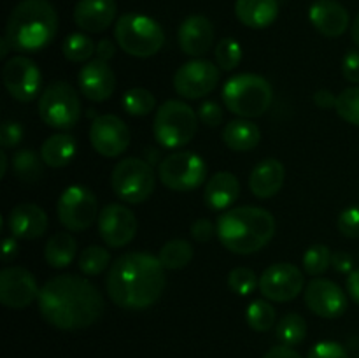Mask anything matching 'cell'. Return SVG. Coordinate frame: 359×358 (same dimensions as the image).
I'll return each mask as SVG.
<instances>
[{"label": "cell", "instance_id": "1", "mask_svg": "<svg viewBox=\"0 0 359 358\" xmlns=\"http://www.w3.org/2000/svg\"><path fill=\"white\" fill-rule=\"evenodd\" d=\"M39 311L60 330L88 329L100 319L105 302L93 283L74 274L49 279L37 298Z\"/></svg>", "mask_w": 359, "mask_h": 358}, {"label": "cell", "instance_id": "2", "mask_svg": "<svg viewBox=\"0 0 359 358\" xmlns=\"http://www.w3.org/2000/svg\"><path fill=\"white\" fill-rule=\"evenodd\" d=\"M167 284L165 267L158 256L132 251L114 260L107 274V293L118 307L140 311L161 297Z\"/></svg>", "mask_w": 359, "mask_h": 358}, {"label": "cell", "instance_id": "3", "mask_svg": "<svg viewBox=\"0 0 359 358\" xmlns=\"http://www.w3.org/2000/svg\"><path fill=\"white\" fill-rule=\"evenodd\" d=\"M276 234V220L262 207H233L217 221V237L228 251L251 255L259 251Z\"/></svg>", "mask_w": 359, "mask_h": 358}, {"label": "cell", "instance_id": "4", "mask_svg": "<svg viewBox=\"0 0 359 358\" xmlns=\"http://www.w3.org/2000/svg\"><path fill=\"white\" fill-rule=\"evenodd\" d=\"M58 32V14L49 0H21L9 14L6 37L13 49L34 53L48 48Z\"/></svg>", "mask_w": 359, "mask_h": 358}, {"label": "cell", "instance_id": "5", "mask_svg": "<svg viewBox=\"0 0 359 358\" xmlns=\"http://www.w3.org/2000/svg\"><path fill=\"white\" fill-rule=\"evenodd\" d=\"M223 102L226 109L241 118H259L270 109L273 90L265 77L258 74H238L223 86Z\"/></svg>", "mask_w": 359, "mask_h": 358}, {"label": "cell", "instance_id": "6", "mask_svg": "<svg viewBox=\"0 0 359 358\" xmlns=\"http://www.w3.org/2000/svg\"><path fill=\"white\" fill-rule=\"evenodd\" d=\"M114 37L119 48L135 58H149L165 44L161 25L146 14H123L116 21Z\"/></svg>", "mask_w": 359, "mask_h": 358}, {"label": "cell", "instance_id": "7", "mask_svg": "<svg viewBox=\"0 0 359 358\" xmlns=\"http://www.w3.org/2000/svg\"><path fill=\"white\" fill-rule=\"evenodd\" d=\"M198 123L196 112L182 100H167L156 109L153 132L156 142L165 150H179L191 142Z\"/></svg>", "mask_w": 359, "mask_h": 358}, {"label": "cell", "instance_id": "8", "mask_svg": "<svg viewBox=\"0 0 359 358\" xmlns=\"http://www.w3.org/2000/svg\"><path fill=\"white\" fill-rule=\"evenodd\" d=\"M81 98L76 88L65 81L51 83L39 98L42 121L56 130H70L81 119Z\"/></svg>", "mask_w": 359, "mask_h": 358}, {"label": "cell", "instance_id": "9", "mask_svg": "<svg viewBox=\"0 0 359 358\" xmlns=\"http://www.w3.org/2000/svg\"><path fill=\"white\" fill-rule=\"evenodd\" d=\"M111 186L123 202L140 204L153 195L154 171L140 158H125L112 168Z\"/></svg>", "mask_w": 359, "mask_h": 358}, {"label": "cell", "instance_id": "10", "mask_svg": "<svg viewBox=\"0 0 359 358\" xmlns=\"http://www.w3.org/2000/svg\"><path fill=\"white\" fill-rule=\"evenodd\" d=\"M158 178L174 192H191L207 178V165L193 151H174L161 160Z\"/></svg>", "mask_w": 359, "mask_h": 358}, {"label": "cell", "instance_id": "11", "mask_svg": "<svg viewBox=\"0 0 359 358\" xmlns=\"http://www.w3.org/2000/svg\"><path fill=\"white\" fill-rule=\"evenodd\" d=\"M56 211H58L60 223L70 232L86 230L100 214L97 197L90 188L81 185L65 188V192L60 195Z\"/></svg>", "mask_w": 359, "mask_h": 358}, {"label": "cell", "instance_id": "12", "mask_svg": "<svg viewBox=\"0 0 359 358\" xmlns=\"http://www.w3.org/2000/svg\"><path fill=\"white\" fill-rule=\"evenodd\" d=\"M219 77V67L210 60L196 58L179 67L174 76V88L182 98L196 100L216 90Z\"/></svg>", "mask_w": 359, "mask_h": 358}, {"label": "cell", "instance_id": "13", "mask_svg": "<svg viewBox=\"0 0 359 358\" xmlns=\"http://www.w3.org/2000/svg\"><path fill=\"white\" fill-rule=\"evenodd\" d=\"M4 86L18 102H32L42 86V76L37 63L28 56H13L2 70Z\"/></svg>", "mask_w": 359, "mask_h": 358}, {"label": "cell", "instance_id": "14", "mask_svg": "<svg viewBox=\"0 0 359 358\" xmlns=\"http://www.w3.org/2000/svg\"><path fill=\"white\" fill-rule=\"evenodd\" d=\"M305 279L297 265L287 262L273 263L259 277V291L273 302H290L304 291Z\"/></svg>", "mask_w": 359, "mask_h": 358}, {"label": "cell", "instance_id": "15", "mask_svg": "<svg viewBox=\"0 0 359 358\" xmlns=\"http://www.w3.org/2000/svg\"><path fill=\"white\" fill-rule=\"evenodd\" d=\"M137 218L132 209L121 204H109L98 214V232L109 248H123L130 244L137 234Z\"/></svg>", "mask_w": 359, "mask_h": 358}, {"label": "cell", "instance_id": "16", "mask_svg": "<svg viewBox=\"0 0 359 358\" xmlns=\"http://www.w3.org/2000/svg\"><path fill=\"white\" fill-rule=\"evenodd\" d=\"M90 142L98 154L105 158L119 157L130 146V130L116 114H102L95 118L90 128Z\"/></svg>", "mask_w": 359, "mask_h": 358}, {"label": "cell", "instance_id": "17", "mask_svg": "<svg viewBox=\"0 0 359 358\" xmlns=\"http://www.w3.org/2000/svg\"><path fill=\"white\" fill-rule=\"evenodd\" d=\"M41 288L25 267H6L0 272V302L9 309H25L37 300Z\"/></svg>", "mask_w": 359, "mask_h": 358}, {"label": "cell", "instance_id": "18", "mask_svg": "<svg viewBox=\"0 0 359 358\" xmlns=\"http://www.w3.org/2000/svg\"><path fill=\"white\" fill-rule=\"evenodd\" d=\"M305 305L314 314L326 319H335L342 316L347 309V295L342 288L330 279L316 277L309 281L304 291Z\"/></svg>", "mask_w": 359, "mask_h": 358}, {"label": "cell", "instance_id": "19", "mask_svg": "<svg viewBox=\"0 0 359 358\" xmlns=\"http://www.w3.org/2000/svg\"><path fill=\"white\" fill-rule=\"evenodd\" d=\"M81 93L91 102H105L116 90V76L109 62L95 58L79 70Z\"/></svg>", "mask_w": 359, "mask_h": 358}, {"label": "cell", "instance_id": "20", "mask_svg": "<svg viewBox=\"0 0 359 358\" xmlns=\"http://www.w3.org/2000/svg\"><path fill=\"white\" fill-rule=\"evenodd\" d=\"M7 227L16 239L34 241L48 230V214L37 204H18L11 209Z\"/></svg>", "mask_w": 359, "mask_h": 358}, {"label": "cell", "instance_id": "21", "mask_svg": "<svg viewBox=\"0 0 359 358\" xmlns=\"http://www.w3.org/2000/svg\"><path fill=\"white\" fill-rule=\"evenodd\" d=\"M177 41L188 56H203L214 42V27L202 14H191L181 23Z\"/></svg>", "mask_w": 359, "mask_h": 358}, {"label": "cell", "instance_id": "22", "mask_svg": "<svg viewBox=\"0 0 359 358\" xmlns=\"http://www.w3.org/2000/svg\"><path fill=\"white\" fill-rule=\"evenodd\" d=\"M309 20L325 37H340L349 28V13L337 0H316L309 9Z\"/></svg>", "mask_w": 359, "mask_h": 358}, {"label": "cell", "instance_id": "23", "mask_svg": "<svg viewBox=\"0 0 359 358\" xmlns=\"http://www.w3.org/2000/svg\"><path fill=\"white\" fill-rule=\"evenodd\" d=\"M116 11V0H79L74 9V21L81 30L98 34L111 27Z\"/></svg>", "mask_w": 359, "mask_h": 358}, {"label": "cell", "instance_id": "24", "mask_svg": "<svg viewBox=\"0 0 359 358\" xmlns=\"http://www.w3.org/2000/svg\"><path fill=\"white\" fill-rule=\"evenodd\" d=\"M284 178H286L284 165L276 158H266L252 168L249 175V188L258 199H270L280 192Z\"/></svg>", "mask_w": 359, "mask_h": 358}, {"label": "cell", "instance_id": "25", "mask_svg": "<svg viewBox=\"0 0 359 358\" xmlns=\"http://www.w3.org/2000/svg\"><path fill=\"white\" fill-rule=\"evenodd\" d=\"M241 195V183L231 172H216L207 181L203 199L212 211H224L233 206Z\"/></svg>", "mask_w": 359, "mask_h": 358}, {"label": "cell", "instance_id": "26", "mask_svg": "<svg viewBox=\"0 0 359 358\" xmlns=\"http://www.w3.org/2000/svg\"><path fill=\"white\" fill-rule=\"evenodd\" d=\"M235 14L249 28H266L279 16L277 0H237Z\"/></svg>", "mask_w": 359, "mask_h": 358}, {"label": "cell", "instance_id": "27", "mask_svg": "<svg viewBox=\"0 0 359 358\" xmlns=\"http://www.w3.org/2000/svg\"><path fill=\"white\" fill-rule=\"evenodd\" d=\"M262 140V130L249 119H233L223 128V142L233 151H251Z\"/></svg>", "mask_w": 359, "mask_h": 358}, {"label": "cell", "instance_id": "28", "mask_svg": "<svg viewBox=\"0 0 359 358\" xmlns=\"http://www.w3.org/2000/svg\"><path fill=\"white\" fill-rule=\"evenodd\" d=\"M76 139L69 133H55L42 142L41 157L46 165L53 168L65 167L76 157Z\"/></svg>", "mask_w": 359, "mask_h": 358}, {"label": "cell", "instance_id": "29", "mask_svg": "<svg viewBox=\"0 0 359 358\" xmlns=\"http://www.w3.org/2000/svg\"><path fill=\"white\" fill-rule=\"evenodd\" d=\"M77 253V242L67 232H58L51 235L49 241L46 242L44 258L49 267L53 269H65L74 262Z\"/></svg>", "mask_w": 359, "mask_h": 358}, {"label": "cell", "instance_id": "30", "mask_svg": "<svg viewBox=\"0 0 359 358\" xmlns=\"http://www.w3.org/2000/svg\"><path fill=\"white\" fill-rule=\"evenodd\" d=\"M42 157L34 150H20L13 154V171L21 183L34 185L44 175Z\"/></svg>", "mask_w": 359, "mask_h": 358}, {"label": "cell", "instance_id": "31", "mask_svg": "<svg viewBox=\"0 0 359 358\" xmlns=\"http://www.w3.org/2000/svg\"><path fill=\"white\" fill-rule=\"evenodd\" d=\"M161 265L165 269L177 270L188 265L193 260V246L184 239H172L158 253Z\"/></svg>", "mask_w": 359, "mask_h": 358}, {"label": "cell", "instance_id": "32", "mask_svg": "<svg viewBox=\"0 0 359 358\" xmlns=\"http://www.w3.org/2000/svg\"><path fill=\"white\" fill-rule=\"evenodd\" d=\"M62 51L69 62L83 63L88 62L95 55L97 46H95V42L88 35L76 32V34L67 35V39L62 44Z\"/></svg>", "mask_w": 359, "mask_h": 358}, {"label": "cell", "instance_id": "33", "mask_svg": "<svg viewBox=\"0 0 359 358\" xmlns=\"http://www.w3.org/2000/svg\"><path fill=\"white\" fill-rule=\"evenodd\" d=\"M277 337L286 346H297L307 337V321L304 316L290 312L277 325Z\"/></svg>", "mask_w": 359, "mask_h": 358}, {"label": "cell", "instance_id": "34", "mask_svg": "<svg viewBox=\"0 0 359 358\" xmlns=\"http://www.w3.org/2000/svg\"><path fill=\"white\" fill-rule=\"evenodd\" d=\"M245 319H248V325L252 330H256V332H266L276 323V309H273V305L270 302L258 298V300H252L249 304L248 312H245Z\"/></svg>", "mask_w": 359, "mask_h": 358}, {"label": "cell", "instance_id": "35", "mask_svg": "<svg viewBox=\"0 0 359 358\" xmlns=\"http://www.w3.org/2000/svg\"><path fill=\"white\" fill-rule=\"evenodd\" d=\"M156 98L146 88H132L123 95V109L132 116H146L154 111Z\"/></svg>", "mask_w": 359, "mask_h": 358}, {"label": "cell", "instance_id": "36", "mask_svg": "<svg viewBox=\"0 0 359 358\" xmlns=\"http://www.w3.org/2000/svg\"><path fill=\"white\" fill-rule=\"evenodd\" d=\"M111 265V253L100 246H90L79 256V269L86 276H98Z\"/></svg>", "mask_w": 359, "mask_h": 358}, {"label": "cell", "instance_id": "37", "mask_svg": "<svg viewBox=\"0 0 359 358\" xmlns=\"http://www.w3.org/2000/svg\"><path fill=\"white\" fill-rule=\"evenodd\" d=\"M332 255L328 246L316 244L309 248L304 255V269L311 276H321L332 265Z\"/></svg>", "mask_w": 359, "mask_h": 358}, {"label": "cell", "instance_id": "38", "mask_svg": "<svg viewBox=\"0 0 359 358\" xmlns=\"http://www.w3.org/2000/svg\"><path fill=\"white\" fill-rule=\"evenodd\" d=\"M335 109L344 121L359 126V86L346 88L337 97Z\"/></svg>", "mask_w": 359, "mask_h": 358}, {"label": "cell", "instance_id": "39", "mask_svg": "<svg viewBox=\"0 0 359 358\" xmlns=\"http://www.w3.org/2000/svg\"><path fill=\"white\" fill-rule=\"evenodd\" d=\"M242 60V48L235 39L226 37L221 39L219 44L216 46V62L219 65V69L226 70H233L235 67H238Z\"/></svg>", "mask_w": 359, "mask_h": 358}, {"label": "cell", "instance_id": "40", "mask_svg": "<svg viewBox=\"0 0 359 358\" xmlns=\"http://www.w3.org/2000/svg\"><path fill=\"white\" fill-rule=\"evenodd\" d=\"M228 286L233 293L249 295L251 291H255L256 286H259V281L256 279L255 270L249 267H235L228 274Z\"/></svg>", "mask_w": 359, "mask_h": 358}, {"label": "cell", "instance_id": "41", "mask_svg": "<svg viewBox=\"0 0 359 358\" xmlns=\"http://www.w3.org/2000/svg\"><path fill=\"white\" fill-rule=\"evenodd\" d=\"M340 234L349 239L359 237V206H351L340 213L339 221H337Z\"/></svg>", "mask_w": 359, "mask_h": 358}, {"label": "cell", "instance_id": "42", "mask_svg": "<svg viewBox=\"0 0 359 358\" xmlns=\"http://www.w3.org/2000/svg\"><path fill=\"white\" fill-rule=\"evenodd\" d=\"M307 358H349V354L342 344L333 343V340H323L311 347Z\"/></svg>", "mask_w": 359, "mask_h": 358}, {"label": "cell", "instance_id": "43", "mask_svg": "<svg viewBox=\"0 0 359 358\" xmlns=\"http://www.w3.org/2000/svg\"><path fill=\"white\" fill-rule=\"evenodd\" d=\"M198 119L207 126H217L223 123V109L217 102L207 100L198 107Z\"/></svg>", "mask_w": 359, "mask_h": 358}, {"label": "cell", "instance_id": "44", "mask_svg": "<svg viewBox=\"0 0 359 358\" xmlns=\"http://www.w3.org/2000/svg\"><path fill=\"white\" fill-rule=\"evenodd\" d=\"M21 139H23V128H21L20 123H2V128H0V144H2V147L18 146L21 142Z\"/></svg>", "mask_w": 359, "mask_h": 358}, {"label": "cell", "instance_id": "45", "mask_svg": "<svg viewBox=\"0 0 359 358\" xmlns=\"http://www.w3.org/2000/svg\"><path fill=\"white\" fill-rule=\"evenodd\" d=\"M342 72L349 83L359 84V51L351 49L342 60Z\"/></svg>", "mask_w": 359, "mask_h": 358}, {"label": "cell", "instance_id": "46", "mask_svg": "<svg viewBox=\"0 0 359 358\" xmlns=\"http://www.w3.org/2000/svg\"><path fill=\"white\" fill-rule=\"evenodd\" d=\"M191 237L198 242H209L214 237V225L207 218L193 221L191 225Z\"/></svg>", "mask_w": 359, "mask_h": 358}, {"label": "cell", "instance_id": "47", "mask_svg": "<svg viewBox=\"0 0 359 358\" xmlns=\"http://www.w3.org/2000/svg\"><path fill=\"white\" fill-rule=\"evenodd\" d=\"M332 267L342 274H351L354 267L353 256L347 251H337L332 255Z\"/></svg>", "mask_w": 359, "mask_h": 358}, {"label": "cell", "instance_id": "48", "mask_svg": "<svg viewBox=\"0 0 359 358\" xmlns=\"http://www.w3.org/2000/svg\"><path fill=\"white\" fill-rule=\"evenodd\" d=\"M314 104L319 109H335L337 105V95L330 90H318L314 93Z\"/></svg>", "mask_w": 359, "mask_h": 358}, {"label": "cell", "instance_id": "49", "mask_svg": "<svg viewBox=\"0 0 359 358\" xmlns=\"http://www.w3.org/2000/svg\"><path fill=\"white\" fill-rule=\"evenodd\" d=\"M263 358H302V354L298 351H294L291 346H273L272 350H269Z\"/></svg>", "mask_w": 359, "mask_h": 358}, {"label": "cell", "instance_id": "50", "mask_svg": "<svg viewBox=\"0 0 359 358\" xmlns=\"http://www.w3.org/2000/svg\"><path fill=\"white\" fill-rule=\"evenodd\" d=\"M97 58L104 60V62H109L112 56L116 55V46L111 39H102L100 42L97 44V51H95Z\"/></svg>", "mask_w": 359, "mask_h": 358}, {"label": "cell", "instance_id": "51", "mask_svg": "<svg viewBox=\"0 0 359 358\" xmlns=\"http://www.w3.org/2000/svg\"><path fill=\"white\" fill-rule=\"evenodd\" d=\"M346 286H347V293H349L351 298H353V300L359 305V269L353 270V272L349 274Z\"/></svg>", "mask_w": 359, "mask_h": 358}, {"label": "cell", "instance_id": "52", "mask_svg": "<svg viewBox=\"0 0 359 358\" xmlns=\"http://www.w3.org/2000/svg\"><path fill=\"white\" fill-rule=\"evenodd\" d=\"M18 253V242L16 237H7L4 239V246H2V258L4 263H9L11 260L16 256Z\"/></svg>", "mask_w": 359, "mask_h": 358}, {"label": "cell", "instance_id": "53", "mask_svg": "<svg viewBox=\"0 0 359 358\" xmlns=\"http://www.w3.org/2000/svg\"><path fill=\"white\" fill-rule=\"evenodd\" d=\"M11 48H13V46H11V42L7 41L6 35H4V37L0 39V58H6Z\"/></svg>", "mask_w": 359, "mask_h": 358}, {"label": "cell", "instance_id": "54", "mask_svg": "<svg viewBox=\"0 0 359 358\" xmlns=\"http://www.w3.org/2000/svg\"><path fill=\"white\" fill-rule=\"evenodd\" d=\"M351 34H353V41L356 42V46L359 48V14L354 18L353 27H351Z\"/></svg>", "mask_w": 359, "mask_h": 358}, {"label": "cell", "instance_id": "55", "mask_svg": "<svg viewBox=\"0 0 359 358\" xmlns=\"http://www.w3.org/2000/svg\"><path fill=\"white\" fill-rule=\"evenodd\" d=\"M7 174V153L0 151V178H6Z\"/></svg>", "mask_w": 359, "mask_h": 358}]
</instances>
